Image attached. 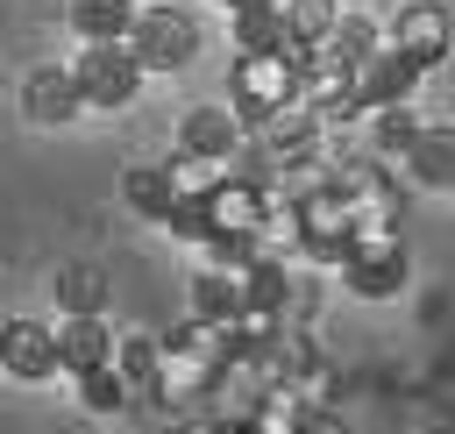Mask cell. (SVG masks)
Segmentation results:
<instances>
[{
	"instance_id": "cell-1",
	"label": "cell",
	"mask_w": 455,
	"mask_h": 434,
	"mask_svg": "<svg viewBox=\"0 0 455 434\" xmlns=\"http://www.w3.org/2000/svg\"><path fill=\"white\" fill-rule=\"evenodd\" d=\"M291 100H299V57L291 50H235V64H228V107H235L242 128H263Z\"/></svg>"
},
{
	"instance_id": "cell-2",
	"label": "cell",
	"mask_w": 455,
	"mask_h": 434,
	"mask_svg": "<svg viewBox=\"0 0 455 434\" xmlns=\"http://www.w3.org/2000/svg\"><path fill=\"white\" fill-rule=\"evenodd\" d=\"M121 50L142 64V78L185 71V64L199 57V21H192L185 7H171V0H142V14H135V28H128Z\"/></svg>"
},
{
	"instance_id": "cell-3",
	"label": "cell",
	"mask_w": 455,
	"mask_h": 434,
	"mask_svg": "<svg viewBox=\"0 0 455 434\" xmlns=\"http://www.w3.org/2000/svg\"><path fill=\"white\" fill-rule=\"evenodd\" d=\"M64 71H71L85 114H128L135 92H142V64H135L121 43H78Z\"/></svg>"
},
{
	"instance_id": "cell-4",
	"label": "cell",
	"mask_w": 455,
	"mask_h": 434,
	"mask_svg": "<svg viewBox=\"0 0 455 434\" xmlns=\"http://www.w3.org/2000/svg\"><path fill=\"white\" fill-rule=\"evenodd\" d=\"M291 213H299V256H313V263H341L348 256V228H355L348 192H334L327 178H313V185L291 192Z\"/></svg>"
},
{
	"instance_id": "cell-5",
	"label": "cell",
	"mask_w": 455,
	"mask_h": 434,
	"mask_svg": "<svg viewBox=\"0 0 455 434\" xmlns=\"http://www.w3.org/2000/svg\"><path fill=\"white\" fill-rule=\"evenodd\" d=\"M213 377H220V363L199 349V342H185V334H164V349H156V384H149V398L164 406V413H178L185 420V406H199V398H213Z\"/></svg>"
},
{
	"instance_id": "cell-6",
	"label": "cell",
	"mask_w": 455,
	"mask_h": 434,
	"mask_svg": "<svg viewBox=\"0 0 455 434\" xmlns=\"http://www.w3.org/2000/svg\"><path fill=\"white\" fill-rule=\"evenodd\" d=\"M384 43H391L405 64L434 71V64L455 50V7H448V0H405V7L384 21Z\"/></svg>"
},
{
	"instance_id": "cell-7",
	"label": "cell",
	"mask_w": 455,
	"mask_h": 434,
	"mask_svg": "<svg viewBox=\"0 0 455 434\" xmlns=\"http://www.w3.org/2000/svg\"><path fill=\"white\" fill-rule=\"evenodd\" d=\"M263 221H270V185H263V178L228 171V178L206 192V228H213L220 242H256Z\"/></svg>"
},
{
	"instance_id": "cell-8",
	"label": "cell",
	"mask_w": 455,
	"mask_h": 434,
	"mask_svg": "<svg viewBox=\"0 0 455 434\" xmlns=\"http://www.w3.org/2000/svg\"><path fill=\"white\" fill-rule=\"evenodd\" d=\"M419 78H427V71H419V64H405V57L384 43L377 57H363V64H355L348 100H355V107H363V121H370L377 107H405V100H419Z\"/></svg>"
},
{
	"instance_id": "cell-9",
	"label": "cell",
	"mask_w": 455,
	"mask_h": 434,
	"mask_svg": "<svg viewBox=\"0 0 455 434\" xmlns=\"http://www.w3.org/2000/svg\"><path fill=\"white\" fill-rule=\"evenodd\" d=\"M391 171H398V185H419V192H455V121H427V128L405 142V157H398Z\"/></svg>"
},
{
	"instance_id": "cell-10",
	"label": "cell",
	"mask_w": 455,
	"mask_h": 434,
	"mask_svg": "<svg viewBox=\"0 0 455 434\" xmlns=\"http://www.w3.org/2000/svg\"><path fill=\"white\" fill-rule=\"evenodd\" d=\"M242 142H249V128L235 121V107H185L178 114V149L185 157H206V164H235L242 157Z\"/></svg>"
},
{
	"instance_id": "cell-11",
	"label": "cell",
	"mask_w": 455,
	"mask_h": 434,
	"mask_svg": "<svg viewBox=\"0 0 455 434\" xmlns=\"http://www.w3.org/2000/svg\"><path fill=\"white\" fill-rule=\"evenodd\" d=\"M50 342H57V377H78V370L114 363V327H107V313H64V320L50 327Z\"/></svg>"
},
{
	"instance_id": "cell-12",
	"label": "cell",
	"mask_w": 455,
	"mask_h": 434,
	"mask_svg": "<svg viewBox=\"0 0 455 434\" xmlns=\"http://www.w3.org/2000/svg\"><path fill=\"white\" fill-rule=\"evenodd\" d=\"M0 370L7 377H28V384H43V377H57V342H50V327L43 320H0Z\"/></svg>"
},
{
	"instance_id": "cell-13",
	"label": "cell",
	"mask_w": 455,
	"mask_h": 434,
	"mask_svg": "<svg viewBox=\"0 0 455 434\" xmlns=\"http://www.w3.org/2000/svg\"><path fill=\"white\" fill-rule=\"evenodd\" d=\"M21 114H28L36 128H64L71 114H85V107H78V85H71V71H64V64H43V71H28V78H21Z\"/></svg>"
},
{
	"instance_id": "cell-14",
	"label": "cell",
	"mask_w": 455,
	"mask_h": 434,
	"mask_svg": "<svg viewBox=\"0 0 455 434\" xmlns=\"http://www.w3.org/2000/svg\"><path fill=\"white\" fill-rule=\"evenodd\" d=\"M249 299V263H199L192 270V320H235Z\"/></svg>"
},
{
	"instance_id": "cell-15",
	"label": "cell",
	"mask_w": 455,
	"mask_h": 434,
	"mask_svg": "<svg viewBox=\"0 0 455 434\" xmlns=\"http://www.w3.org/2000/svg\"><path fill=\"white\" fill-rule=\"evenodd\" d=\"M142 0H71V36L78 43H128Z\"/></svg>"
},
{
	"instance_id": "cell-16",
	"label": "cell",
	"mask_w": 455,
	"mask_h": 434,
	"mask_svg": "<svg viewBox=\"0 0 455 434\" xmlns=\"http://www.w3.org/2000/svg\"><path fill=\"white\" fill-rule=\"evenodd\" d=\"M363 128H370V157H377V164H398L405 142L427 128V114H419V100H405V107H377Z\"/></svg>"
},
{
	"instance_id": "cell-17",
	"label": "cell",
	"mask_w": 455,
	"mask_h": 434,
	"mask_svg": "<svg viewBox=\"0 0 455 434\" xmlns=\"http://www.w3.org/2000/svg\"><path fill=\"white\" fill-rule=\"evenodd\" d=\"M228 36H235V50H291L277 0H249V7H235V14H228Z\"/></svg>"
},
{
	"instance_id": "cell-18",
	"label": "cell",
	"mask_w": 455,
	"mask_h": 434,
	"mask_svg": "<svg viewBox=\"0 0 455 434\" xmlns=\"http://www.w3.org/2000/svg\"><path fill=\"white\" fill-rule=\"evenodd\" d=\"M156 349H164V334H149V327L114 334V370H121V384L135 398H149V384H156Z\"/></svg>"
},
{
	"instance_id": "cell-19",
	"label": "cell",
	"mask_w": 455,
	"mask_h": 434,
	"mask_svg": "<svg viewBox=\"0 0 455 434\" xmlns=\"http://www.w3.org/2000/svg\"><path fill=\"white\" fill-rule=\"evenodd\" d=\"M50 292H57V313H107V270L100 263H64L50 277Z\"/></svg>"
},
{
	"instance_id": "cell-20",
	"label": "cell",
	"mask_w": 455,
	"mask_h": 434,
	"mask_svg": "<svg viewBox=\"0 0 455 434\" xmlns=\"http://www.w3.org/2000/svg\"><path fill=\"white\" fill-rule=\"evenodd\" d=\"M277 14H284V36H291V57H306L341 21V0H277Z\"/></svg>"
},
{
	"instance_id": "cell-21",
	"label": "cell",
	"mask_w": 455,
	"mask_h": 434,
	"mask_svg": "<svg viewBox=\"0 0 455 434\" xmlns=\"http://www.w3.org/2000/svg\"><path fill=\"white\" fill-rule=\"evenodd\" d=\"M327 50H334L341 64H363V57H377V50H384V21H370V14H355V7H341V21L327 28Z\"/></svg>"
},
{
	"instance_id": "cell-22",
	"label": "cell",
	"mask_w": 455,
	"mask_h": 434,
	"mask_svg": "<svg viewBox=\"0 0 455 434\" xmlns=\"http://www.w3.org/2000/svg\"><path fill=\"white\" fill-rule=\"evenodd\" d=\"M121 199H128L142 221H164V213H171V178H164V164H128V171H121Z\"/></svg>"
},
{
	"instance_id": "cell-23",
	"label": "cell",
	"mask_w": 455,
	"mask_h": 434,
	"mask_svg": "<svg viewBox=\"0 0 455 434\" xmlns=\"http://www.w3.org/2000/svg\"><path fill=\"white\" fill-rule=\"evenodd\" d=\"M71 391H78V406H85V413H128V406H135V391L121 384V370H114V363L78 370V377H71Z\"/></svg>"
},
{
	"instance_id": "cell-24",
	"label": "cell",
	"mask_w": 455,
	"mask_h": 434,
	"mask_svg": "<svg viewBox=\"0 0 455 434\" xmlns=\"http://www.w3.org/2000/svg\"><path fill=\"white\" fill-rule=\"evenodd\" d=\"M164 178H171V199H206L220 178H228V164H206V157H164Z\"/></svg>"
},
{
	"instance_id": "cell-25",
	"label": "cell",
	"mask_w": 455,
	"mask_h": 434,
	"mask_svg": "<svg viewBox=\"0 0 455 434\" xmlns=\"http://www.w3.org/2000/svg\"><path fill=\"white\" fill-rule=\"evenodd\" d=\"M164 235H171V242H192V249H206V242H213V228H206V199H171V213H164Z\"/></svg>"
},
{
	"instance_id": "cell-26",
	"label": "cell",
	"mask_w": 455,
	"mask_h": 434,
	"mask_svg": "<svg viewBox=\"0 0 455 434\" xmlns=\"http://www.w3.org/2000/svg\"><path fill=\"white\" fill-rule=\"evenodd\" d=\"M299 434H348V427H341V413H334V406H320V413H306V420H299Z\"/></svg>"
},
{
	"instance_id": "cell-27",
	"label": "cell",
	"mask_w": 455,
	"mask_h": 434,
	"mask_svg": "<svg viewBox=\"0 0 455 434\" xmlns=\"http://www.w3.org/2000/svg\"><path fill=\"white\" fill-rule=\"evenodd\" d=\"M171 434H235V427H228V420H206V413H192V420H178Z\"/></svg>"
},
{
	"instance_id": "cell-28",
	"label": "cell",
	"mask_w": 455,
	"mask_h": 434,
	"mask_svg": "<svg viewBox=\"0 0 455 434\" xmlns=\"http://www.w3.org/2000/svg\"><path fill=\"white\" fill-rule=\"evenodd\" d=\"M448 7H455V0H448Z\"/></svg>"
}]
</instances>
